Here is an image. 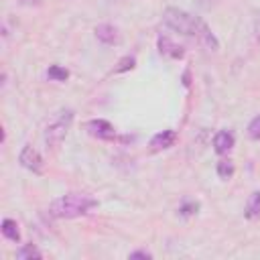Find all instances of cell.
<instances>
[{
  "label": "cell",
  "mask_w": 260,
  "mask_h": 260,
  "mask_svg": "<svg viewBox=\"0 0 260 260\" xmlns=\"http://www.w3.org/2000/svg\"><path fill=\"white\" fill-rule=\"evenodd\" d=\"M43 0H20V4H24V6H37V4H41Z\"/></svg>",
  "instance_id": "19"
},
{
  "label": "cell",
  "mask_w": 260,
  "mask_h": 260,
  "mask_svg": "<svg viewBox=\"0 0 260 260\" xmlns=\"http://www.w3.org/2000/svg\"><path fill=\"white\" fill-rule=\"evenodd\" d=\"M73 124V110H61L53 116V120L47 124L45 128V142L47 146L55 148L63 142V138L67 136L69 128Z\"/></svg>",
  "instance_id": "3"
},
{
  "label": "cell",
  "mask_w": 260,
  "mask_h": 260,
  "mask_svg": "<svg viewBox=\"0 0 260 260\" xmlns=\"http://www.w3.org/2000/svg\"><path fill=\"white\" fill-rule=\"evenodd\" d=\"M49 79H55V81H65L69 77V71L65 67H59V65H51L49 71H47Z\"/></svg>",
  "instance_id": "13"
},
{
  "label": "cell",
  "mask_w": 260,
  "mask_h": 260,
  "mask_svg": "<svg viewBox=\"0 0 260 260\" xmlns=\"http://www.w3.org/2000/svg\"><path fill=\"white\" fill-rule=\"evenodd\" d=\"M95 37H98V41H102L104 45H114V43H118V39H120L118 28H116L114 24H100V26H95Z\"/></svg>",
  "instance_id": "9"
},
{
  "label": "cell",
  "mask_w": 260,
  "mask_h": 260,
  "mask_svg": "<svg viewBox=\"0 0 260 260\" xmlns=\"http://www.w3.org/2000/svg\"><path fill=\"white\" fill-rule=\"evenodd\" d=\"M95 205H98V201L91 195H85V193H67V195L57 197L55 201H51V205H49L47 211H49L51 217L71 219V217L85 215Z\"/></svg>",
  "instance_id": "2"
},
{
  "label": "cell",
  "mask_w": 260,
  "mask_h": 260,
  "mask_svg": "<svg viewBox=\"0 0 260 260\" xmlns=\"http://www.w3.org/2000/svg\"><path fill=\"white\" fill-rule=\"evenodd\" d=\"M248 136L252 140H260V116H256L250 124H248Z\"/></svg>",
  "instance_id": "15"
},
{
  "label": "cell",
  "mask_w": 260,
  "mask_h": 260,
  "mask_svg": "<svg viewBox=\"0 0 260 260\" xmlns=\"http://www.w3.org/2000/svg\"><path fill=\"white\" fill-rule=\"evenodd\" d=\"M134 67V59L132 57H124L120 63H118V67L114 69L116 73H122V71H128V69H132Z\"/></svg>",
  "instance_id": "16"
},
{
  "label": "cell",
  "mask_w": 260,
  "mask_h": 260,
  "mask_svg": "<svg viewBox=\"0 0 260 260\" xmlns=\"http://www.w3.org/2000/svg\"><path fill=\"white\" fill-rule=\"evenodd\" d=\"M16 258H20V260H41L43 258V254H41V250L37 248V246H32V244H26V246H22L18 252H16Z\"/></svg>",
  "instance_id": "12"
},
{
  "label": "cell",
  "mask_w": 260,
  "mask_h": 260,
  "mask_svg": "<svg viewBox=\"0 0 260 260\" xmlns=\"http://www.w3.org/2000/svg\"><path fill=\"white\" fill-rule=\"evenodd\" d=\"M85 130L91 134V136H95V138H100V140H112L114 136H116V130H114V126L108 122V120H89L87 124H85Z\"/></svg>",
  "instance_id": "5"
},
{
  "label": "cell",
  "mask_w": 260,
  "mask_h": 260,
  "mask_svg": "<svg viewBox=\"0 0 260 260\" xmlns=\"http://www.w3.org/2000/svg\"><path fill=\"white\" fill-rule=\"evenodd\" d=\"M2 234L4 238L12 240V242H18L20 240V230H18V223L14 219H2Z\"/></svg>",
  "instance_id": "11"
},
{
  "label": "cell",
  "mask_w": 260,
  "mask_h": 260,
  "mask_svg": "<svg viewBox=\"0 0 260 260\" xmlns=\"http://www.w3.org/2000/svg\"><path fill=\"white\" fill-rule=\"evenodd\" d=\"M162 22L171 30L195 39L203 49H207L211 53H215L219 49V43H217L215 35L211 32V28L199 16H193V14H189L185 10H179V8H167L162 12Z\"/></svg>",
  "instance_id": "1"
},
{
  "label": "cell",
  "mask_w": 260,
  "mask_h": 260,
  "mask_svg": "<svg viewBox=\"0 0 260 260\" xmlns=\"http://www.w3.org/2000/svg\"><path fill=\"white\" fill-rule=\"evenodd\" d=\"M234 171H236V167H234V162H232L230 158L217 162V175H219L221 179H230V177L234 175Z\"/></svg>",
  "instance_id": "14"
},
{
  "label": "cell",
  "mask_w": 260,
  "mask_h": 260,
  "mask_svg": "<svg viewBox=\"0 0 260 260\" xmlns=\"http://www.w3.org/2000/svg\"><path fill=\"white\" fill-rule=\"evenodd\" d=\"M175 138H177V132L175 130H162V132H158V134H154L150 138V148L152 150H165V148L173 146Z\"/></svg>",
  "instance_id": "8"
},
{
  "label": "cell",
  "mask_w": 260,
  "mask_h": 260,
  "mask_svg": "<svg viewBox=\"0 0 260 260\" xmlns=\"http://www.w3.org/2000/svg\"><path fill=\"white\" fill-rule=\"evenodd\" d=\"M244 215H246L248 219H256V217H260V191H254V193L248 197Z\"/></svg>",
  "instance_id": "10"
},
{
  "label": "cell",
  "mask_w": 260,
  "mask_h": 260,
  "mask_svg": "<svg viewBox=\"0 0 260 260\" xmlns=\"http://www.w3.org/2000/svg\"><path fill=\"white\" fill-rule=\"evenodd\" d=\"M128 258H130V260H136V258H142V260H150V258H152V254H150V252H146V250H136V252L128 254Z\"/></svg>",
  "instance_id": "17"
},
{
  "label": "cell",
  "mask_w": 260,
  "mask_h": 260,
  "mask_svg": "<svg viewBox=\"0 0 260 260\" xmlns=\"http://www.w3.org/2000/svg\"><path fill=\"white\" fill-rule=\"evenodd\" d=\"M234 142H236V138H234V134H232L230 130H219V132L213 136V148H215L217 154L230 152V150L234 148Z\"/></svg>",
  "instance_id": "6"
},
{
  "label": "cell",
  "mask_w": 260,
  "mask_h": 260,
  "mask_svg": "<svg viewBox=\"0 0 260 260\" xmlns=\"http://www.w3.org/2000/svg\"><path fill=\"white\" fill-rule=\"evenodd\" d=\"M18 160H20V165H22L24 169H28V171H32V173H41V171H43V158H41L39 150H37L35 146H30V144H26V146L20 150Z\"/></svg>",
  "instance_id": "4"
},
{
  "label": "cell",
  "mask_w": 260,
  "mask_h": 260,
  "mask_svg": "<svg viewBox=\"0 0 260 260\" xmlns=\"http://www.w3.org/2000/svg\"><path fill=\"white\" fill-rule=\"evenodd\" d=\"M158 51H160V55H167L171 59H181L185 55V49L181 45L173 43L169 37H160L158 39Z\"/></svg>",
  "instance_id": "7"
},
{
  "label": "cell",
  "mask_w": 260,
  "mask_h": 260,
  "mask_svg": "<svg viewBox=\"0 0 260 260\" xmlns=\"http://www.w3.org/2000/svg\"><path fill=\"white\" fill-rule=\"evenodd\" d=\"M254 39H256V43H260V16H256V20H254Z\"/></svg>",
  "instance_id": "18"
}]
</instances>
